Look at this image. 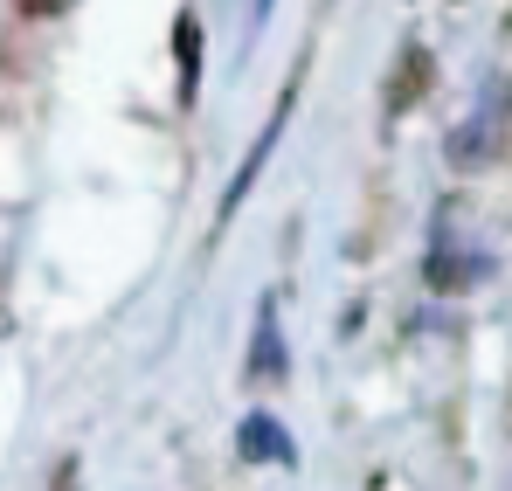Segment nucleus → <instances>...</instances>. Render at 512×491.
Wrapping results in <instances>:
<instances>
[{
	"label": "nucleus",
	"instance_id": "nucleus-5",
	"mask_svg": "<svg viewBox=\"0 0 512 491\" xmlns=\"http://www.w3.org/2000/svg\"><path fill=\"white\" fill-rule=\"evenodd\" d=\"M173 42H180V70H187V90H194V63H201V49H194V42H201L194 14H180V35H173Z\"/></svg>",
	"mask_w": 512,
	"mask_h": 491
},
{
	"label": "nucleus",
	"instance_id": "nucleus-4",
	"mask_svg": "<svg viewBox=\"0 0 512 491\" xmlns=\"http://www.w3.org/2000/svg\"><path fill=\"white\" fill-rule=\"evenodd\" d=\"M236 443H243V457H250V464H277V457L291 464V436H284V429H277L270 415H250Z\"/></svg>",
	"mask_w": 512,
	"mask_h": 491
},
{
	"label": "nucleus",
	"instance_id": "nucleus-3",
	"mask_svg": "<svg viewBox=\"0 0 512 491\" xmlns=\"http://www.w3.org/2000/svg\"><path fill=\"white\" fill-rule=\"evenodd\" d=\"M492 146H499V118H492V111H478L464 132H450V160H457V166H485V160H492Z\"/></svg>",
	"mask_w": 512,
	"mask_h": 491
},
{
	"label": "nucleus",
	"instance_id": "nucleus-1",
	"mask_svg": "<svg viewBox=\"0 0 512 491\" xmlns=\"http://www.w3.org/2000/svg\"><path fill=\"white\" fill-rule=\"evenodd\" d=\"M429 77H436L429 49H423V42H409V49H402V63L388 70V111H409V104H423V97H429Z\"/></svg>",
	"mask_w": 512,
	"mask_h": 491
},
{
	"label": "nucleus",
	"instance_id": "nucleus-7",
	"mask_svg": "<svg viewBox=\"0 0 512 491\" xmlns=\"http://www.w3.org/2000/svg\"><path fill=\"white\" fill-rule=\"evenodd\" d=\"M506 104H512V83H506Z\"/></svg>",
	"mask_w": 512,
	"mask_h": 491
},
{
	"label": "nucleus",
	"instance_id": "nucleus-6",
	"mask_svg": "<svg viewBox=\"0 0 512 491\" xmlns=\"http://www.w3.org/2000/svg\"><path fill=\"white\" fill-rule=\"evenodd\" d=\"M70 0H21V14H63Z\"/></svg>",
	"mask_w": 512,
	"mask_h": 491
},
{
	"label": "nucleus",
	"instance_id": "nucleus-2",
	"mask_svg": "<svg viewBox=\"0 0 512 491\" xmlns=\"http://www.w3.org/2000/svg\"><path fill=\"white\" fill-rule=\"evenodd\" d=\"M250 381H284V346H277V312H256V339H250Z\"/></svg>",
	"mask_w": 512,
	"mask_h": 491
}]
</instances>
